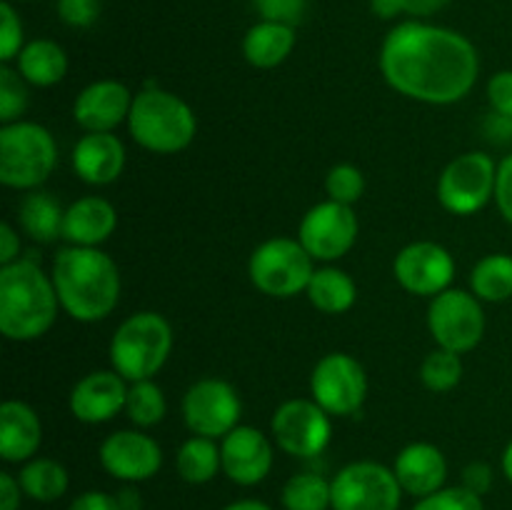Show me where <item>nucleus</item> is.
Instances as JSON below:
<instances>
[{
    "mask_svg": "<svg viewBox=\"0 0 512 510\" xmlns=\"http://www.w3.org/2000/svg\"><path fill=\"white\" fill-rule=\"evenodd\" d=\"M380 73L395 93L428 105H453L475 88L480 55L465 35L425 23H400L380 48Z\"/></svg>",
    "mask_w": 512,
    "mask_h": 510,
    "instance_id": "1",
    "label": "nucleus"
},
{
    "mask_svg": "<svg viewBox=\"0 0 512 510\" xmlns=\"http://www.w3.org/2000/svg\"><path fill=\"white\" fill-rule=\"evenodd\" d=\"M60 308L78 323L108 318L120 300V270L100 248L65 245L58 250L50 273Z\"/></svg>",
    "mask_w": 512,
    "mask_h": 510,
    "instance_id": "2",
    "label": "nucleus"
},
{
    "mask_svg": "<svg viewBox=\"0 0 512 510\" xmlns=\"http://www.w3.org/2000/svg\"><path fill=\"white\" fill-rule=\"evenodd\" d=\"M60 300L50 275L35 260L0 268V333L15 343L38 340L53 328Z\"/></svg>",
    "mask_w": 512,
    "mask_h": 510,
    "instance_id": "3",
    "label": "nucleus"
},
{
    "mask_svg": "<svg viewBox=\"0 0 512 510\" xmlns=\"http://www.w3.org/2000/svg\"><path fill=\"white\" fill-rule=\"evenodd\" d=\"M128 130L140 148L158 155H173L193 143L198 120L180 95L148 85L133 98Z\"/></svg>",
    "mask_w": 512,
    "mask_h": 510,
    "instance_id": "4",
    "label": "nucleus"
},
{
    "mask_svg": "<svg viewBox=\"0 0 512 510\" xmlns=\"http://www.w3.org/2000/svg\"><path fill=\"white\" fill-rule=\"evenodd\" d=\"M173 328L153 310L128 315L110 340V363L128 383L153 380L170 358Z\"/></svg>",
    "mask_w": 512,
    "mask_h": 510,
    "instance_id": "5",
    "label": "nucleus"
},
{
    "mask_svg": "<svg viewBox=\"0 0 512 510\" xmlns=\"http://www.w3.org/2000/svg\"><path fill=\"white\" fill-rule=\"evenodd\" d=\"M58 145L48 128L18 120L0 128V183L13 190H35L53 175Z\"/></svg>",
    "mask_w": 512,
    "mask_h": 510,
    "instance_id": "6",
    "label": "nucleus"
},
{
    "mask_svg": "<svg viewBox=\"0 0 512 510\" xmlns=\"http://www.w3.org/2000/svg\"><path fill=\"white\" fill-rule=\"evenodd\" d=\"M315 260L298 238H270L253 250L248 275L270 298H295L308 290Z\"/></svg>",
    "mask_w": 512,
    "mask_h": 510,
    "instance_id": "7",
    "label": "nucleus"
},
{
    "mask_svg": "<svg viewBox=\"0 0 512 510\" xmlns=\"http://www.w3.org/2000/svg\"><path fill=\"white\" fill-rule=\"evenodd\" d=\"M498 163L480 150L458 155L438 180V200L448 213L473 215L495 200Z\"/></svg>",
    "mask_w": 512,
    "mask_h": 510,
    "instance_id": "8",
    "label": "nucleus"
},
{
    "mask_svg": "<svg viewBox=\"0 0 512 510\" xmlns=\"http://www.w3.org/2000/svg\"><path fill=\"white\" fill-rule=\"evenodd\" d=\"M428 328L438 348L460 355L470 353L485 335L483 300L468 290H443L428 308Z\"/></svg>",
    "mask_w": 512,
    "mask_h": 510,
    "instance_id": "9",
    "label": "nucleus"
},
{
    "mask_svg": "<svg viewBox=\"0 0 512 510\" xmlns=\"http://www.w3.org/2000/svg\"><path fill=\"white\" fill-rule=\"evenodd\" d=\"M333 510H400V488L393 468L375 460H355L333 480Z\"/></svg>",
    "mask_w": 512,
    "mask_h": 510,
    "instance_id": "10",
    "label": "nucleus"
},
{
    "mask_svg": "<svg viewBox=\"0 0 512 510\" xmlns=\"http://www.w3.org/2000/svg\"><path fill=\"white\" fill-rule=\"evenodd\" d=\"M310 395L328 415H355L368 398V375L353 355L328 353L315 363Z\"/></svg>",
    "mask_w": 512,
    "mask_h": 510,
    "instance_id": "11",
    "label": "nucleus"
},
{
    "mask_svg": "<svg viewBox=\"0 0 512 510\" xmlns=\"http://www.w3.org/2000/svg\"><path fill=\"white\" fill-rule=\"evenodd\" d=\"M275 445L293 458H315L333 438L330 415L313 398H293L278 405L270 420Z\"/></svg>",
    "mask_w": 512,
    "mask_h": 510,
    "instance_id": "12",
    "label": "nucleus"
},
{
    "mask_svg": "<svg viewBox=\"0 0 512 510\" xmlns=\"http://www.w3.org/2000/svg\"><path fill=\"white\" fill-rule=\"evenodd\" d=\"M243 403L228 380L203 378L188 388L183 398V418L193 435L203 438H225L240 425Z\"/></svg>",
    "mask_w": 512,
    "mask_h": 510,
    "instance_id": "13",
    "label": "nucleus"
},
{
    "mask_svg": "<svg viewBox=\"0 0 512 510\" xmlns=\"http://www.w3.org/2000/svg\"><path fill=\"white\" fill-rule=\"evenodd\" d=\"M358 230L360 223L353 205L325 200V203L313 205L303 215L298 240L313 255V260L333 263V260H340L345 253H350V248L358 240Z\"/></svg>",
    "mask_w": 512,
    "mask_h": 510,
    "instance_id": "14",
    "label": "nucleus"
},
{
    "mask_svg": "<svg viewBox=\"0 0 512 510\" xmlns=\"http://www.w3.org/2000/svg\"><path fill=\"white\" fill-rule=\"evenodd\" d=\"M393 275L413 295L435 298L450 288L455 278V260L448 248L433 240H418L410 243L395 255Z\"/></svg>",
    "mask_w": 512,
    "mask_h": 510,
    "instance_id": "15",
    "label": "nucleus"
},
{
    "mask_svg": "<svg viewBox=\"0 0 512 510\" xmlns=\"http://www.w3.org/2000/svg\"><path fill=\"white\" fill-rule=\"evenodd\" d=\"M100 465L123 483H143L163 468V448L143 430H115L100 443Z\"/></svg>",
    "mask_w": 512,
    "mask_h": 510,
    "instance_id": "16",
    "label": "nucleus"
},
{
    "mask_svg": "<svg viewBox=\"0 0 512 510\" xmlns=\"http://www.w3.org/2000/svg\"><path fill=\"white\" fill-rule=\"evenodd\" d=\"M225 478L235 485H258L273 470V445L253 425H238L220 443Z\"/></svg>",
    "mask_w": 512,
    "mask_h": 510,
    "instance_id": "17",
    "label": "nucleus"
},
{
    "mask_svg": "<svg viewBox=\"0 0 512 510\" xmlns=\"http://www.w3.org/2000/svg\"><path fill=\"white\" fill-rule=\"evenodd\" d=\"M130 383L115 370H93L70 390V413L75 420L88 425H100L113 420L125 410Z\"/></svg>",
    "mask_w": 512,
    "mask_h": 510,
    "instance_id": "18",
    "label": "nucleus"
},
{
    "mask_svg": "<svg viewBox=\"0 0 512 510\" xmlns=\"http://www.w3.org/2000/svg\"><path fill=\"white\" fill-rule=\"evenodd\" d=\"M135 95L118 80H95L80 90L73 103V118L85 133H113L128 123Z\"/></svg>",
    "mask_w": 512,
    "mask_h": 510,
    "instance_id": "19",
    "label": "nucleus"
},
{
    "mask_svg": "<svg viewBox=\"0 0 512 510\" xmlns=\"http://www.w3.org/2000/svg\"><path fill=\"white\" fill-rule=\"evenodd\" d=\"M393 473L398 478L403 493L425 498L445 488L448 480V460L443 450L433 443H410L398 453L393 463Z\"/></svg>",
    "mask_w": 512,
    "mask_h": 510,
    "instance_id": "20",
    "label": "nucleus"
},
{
    "mask_svg": "<svg viewBox=\"0 0 512 510\" xmlns=\"http://www.w3.org/2000/svg\"><path fill=\"white\" fill-rule=\"evenodd\" d=\"M73 170L83 183L110 185L125 170V145L115 133H85L73 148Z\"/></svg>",
    "mask_w": 512,
    "mask_h": 510,
    "instance_id": "21",
    "label": "nucleus"
},
{
    "mask_svg": "<svg viewBox=\"0 0 512 510\" xmlns=\"http://www.w3.org/2000/svg\"><path fill=\"white\" fill-rule=\"evenodd\" d=\"M43 443L40 415L23 400L0 405V455L5 463H28Z\"/></svg>",
    "mask_w": 512,
    "mask_h": 510,
    "instance_id": "22",
    "label": "nucleus"
},
{
    "mask_svg": "<svg viewBox=\"0 0 512 510\" xmlns=\"http://www.w3.org/2000/svg\"><path fill=\"white\" fill-rule=\"evenodd\" d=\"M118 228V213L113 203L98 195H88L65 208L63 220V238L68 245H80V248H98Z\"/></svg>",
    "mask_w": 512,
    "mask_h": 510,
    "instance_id": "23",
    "label": "nucleus"
},
{
    "mask_svg": "<svg viewBox=\"0 0 512 510\" xmlns=\"http://www.w3.org/2000/svg\"><path fill=\"white\" fill-rule=\"evenodd\" d=\"M295 48V28L283 23H270L260 20L258 25L245 33L243 38V55L253 68L270 70L278 68L280 63L288 60V55Z\"/></svg>",
    "mask_w": 512,
    "mask_h": 510,
    "instance_id": "24",
    "label": "nucleus"
},
{
    "mask_svg": "<svg viewBox=\"0 0 512 510\" xmlns=\"http://www.w3.org/2000/svg\"><path fill=\"white\" fill-rule=\"evenodd\" d=\"M18 73L35 88H53L68 73V55L55 40L40 38L25 43L18 58Z\"/></svg>",
    "mask_w": 512,
    "mask_h": 510,
    "instance_id": "25",
    "label": "nucleus"
},
{
    "mask_svg": "<svg viewBox=\"0 0 512 510\" xmlns=\"http://www.w3.org/2000/svg\"><path fill=\"white\" fill-rule=\"evenodd\" d=\"M20 228L35 243H53L63 238V220L65 210L60 208L58 200L43 190H30L18 208Z\"/></svg>",
    "mask_w": 512,
    "mask_h": 510,
    "instance_id": "26",
    "label": "nucleus"
},
{
    "mask_svg": "<svg viewBox=\"0 0 512 510\" xmlns=\"http://www.w3.org/2000/svg\"><path fill=\"white\" fill-rule=\"evenodd\" d=\"M308 300L325 315L348 313L358 300V285L340 268H315L308 283Z\"/></svg>",
    "mask_w": 512,
    "mask_h": 510,
    "instance_id": "27",
    "label": "nucleus"
},
{
    "mask_svg": "<svg viewBox=\"0 0 512 510\" xmlns=\"http://www.w3.org/2000/svg\"><path fill=\"white\" fill-rule=\"evenodd\" d=\"M18 483L30 500L53 503L68 493L70 475L63 463L53 458H30L18 473Z\"/></svg>",
    "mask_w": 512,
    "mask_h": 510,
    "instance_id": "28",
    "label": "nucleus"
},
{
    "mask_svg": "<svg viewBox=\"0 0 512 510\" xmlns=\"http://www.w3.org/2000/svg\"><path fill=\"white\" fill-rule=\"evenodd\" d=\"M175 468L178 475L190 485H205L223 470L220 448L213 438L193 435L185 440L175 453Z\"/></svg>",
    "mask_w": 512,
    "mask_h": 510,
    "instance_id": "29",
    "label": "nucleus"
},
{
    "mask_svg": "<svg viewBox=\"0 0 512 510\" xmlns=\"http://www.w3.org/2000/svg\"><path fill=\"white\" fill-rule=\"evenodd\" d=\"M470 293L483 303H505L512 298V255L490 253L470 273Z\"/></svg>",
    "mask_w": 512,
    "mask_h": 510,
    "instance_id": "30",
    "label": "nucleus"
},
{
    "mask_svg": "<svg viewBox=\"0 0 512 510\" xmlns=\"http://www.w3.org/2000/svg\"><path fill=\"white\" fill-rule=\"evenodd\" d=\"M285 510H328L333 508V483L320 473H295L285 480L280 493Z\"/></svg>",
    "mask_w": 512,
    "mask_h": 510,
    "instance_id": "31",
    "label": "nucleus"
},
{
    "mask_svg": "<svg viewBox=\"0 0 512 510\" xmlns=\"http://www.w3.org/2000/svg\"><path fill=\"white\" fill-rule=\"evenodd\" d=\"M125 413H128L130 423L138 425V428H153V425L163 423L165 413H168L163 388L155 380L130 383L128 400H125Z\"/></svg>",
    "mask_w": 512,
    "mask_h": 510,
    "instance_id": "32",
    "label": "nucleus"
},
{
    "mask_svg": "<svg viewBox=\"0 0 512 510\" xmlns=\"http://www.w3.org/2000/svg\"><path fill=\"white\" fill-rule=\"evenodd\" d=\"M420 380L433 393H448L463 380V360L453 350L435 348L420 365Z\"/></svg>",
    "mask_w": 512,
    "mask_h": 510,
    "instance_id": "33",
    "label": "nucleus"
},
{
    "mask_svg": "<svg viewBox=\"0 0 512 510\" xmlns=\"http://www.w3.org/2000/svg\"><path fill=\"white\" fill-rule=\"evenodd\" d=\"M28 83L10 65L0 68V123H18L28 108Z\"/></svg>",
    "mask_w": 512,
    "mask_h": 510,
    "instance_id": "34",
    "label": "nucleus"
},
{
    "mask_svg": "<svg viewBox=\"0 0 512 510\" xmlns=\"http://www.w3.org/2000/svg\"><path fill=\"white\" fill-rule=\"evenodd\" d=\"M325 193L328 200L343 205H355L365 193V175L363 170L350 163H338L325 175Z\"/></svg>",
    "mask_w": 512,
    "mask_h": 510,
    "instance_id": "35",
    "label": "nucleus"
},
{
    "mask_svg": "<svg viewBox=\"0 0 512 510\" xmlns=\"http://www.w3.org/2000/svg\"><path fill=\"white\" fill-rule=\"evenodd\" d=\"M413 510H485L483 498L470 493L463 485L455 488H443L433 495H425L415 503Z\"/></svg>",
    "mask_w": 512,
    "mask_h": 510,
    "instance_id": "36",
    "label": "nucleus"
},
{
    "mask_svg": "<svg viewBox=\"0 0 512 510\" xmlns=\"http://www.w3.org/2000/svg\"><path fill=\"white\" fill-rule=\"evenodd\" d=\"M23 48V23H20L13 5L3 3L0 5V60H3V65L18 58Z\"/></svg>",
    "mask_w": 512,
    "mask_h": 510,
    "instance_id": "37",
    "label": "nucleus"
},
{
    "mask_svg": "<svg viewBox=\"0 0 512 510\" xmlns=\"http://www.w3.org/2000/svg\"><path fill=\"white\" fill-rule=\"evenodd\" d=\"M255 10L260 18L270 20V23H283V25H298L303 20L308 0H253Z\"/></svg>",
    "mask_w": 512,
    "mask_h": 510,
    "instance_id": "38",
    "label": "nucleus"
},
{
    "mask_svg": "<svg viewBox=\"0 0 512 510\" xmlns=\"http://www.w3.org/2000/svg\"><path fill=\"white\" fill-rule=\"evenodd\" d=\"M58 15L70 28H90L100 18V0H58Z\"/></svg>",
    "mask_w": 512,
    "mask_h": 510,
    "instance_id": "39",
    "label": "nucleus"
},
{
    "mask_svg": "<svg viewBox=\"0 0 512 510\" xmlns=\"http://www.w3.org/2000/svg\"><path fill=\"white\" fill-rule=\"evenodd\" d=\"M488 100L493 113L512 118V70H500L488 80Z\"/></svg>",
    "mask_w": 512,
    "mask_h": 510,
    "instance_id": "40",
    "label": "nucleus"
},
{
    "mask_svg": "<svg viewBox=\"0 0 512 510\" xmlns=\"http://www.w3.org/2000/svg\"><path fill=\"white\" fill-rule=\"evenodd\" d=\"M495 205L500 215L512 225V153L498 163V180H495Z\"/></svg>",
    "mask_w": 512,
    "mask_h": 510,
    "instance_id": "41",
    "label": "nucleus"
},
{
    "mask_svg": "<svg viewBox=\"0 0 512 510\" xmlns=\"http://www.w3.org/2000/svg\"><path fill=\"white\" fill-rule=\"evenodd\" d=\"M463 488H468L470 493L483 498V495L493 488V468H490L488 463H483V460H475V463L465 465Z\"/></svg>",
    "mask_w": 512,
    "mask_h": 510,
    "instance_id": "42",
    "label": "nucleus"
},
{
    "mask_svg": "<svg viewBox=\"0 0 512 510\" xmlns=\"http://www.w3.org/2000/svg\"><path fill=\"white\" fill-rule=\"evenodd\" d=\"M68 510H123V503L103 490H88V493H80Z\"/></svg>",
    "mask_w": 512,
    "mask_h": 510,
    "instance_id": "43",
    "label": "nucleus"
},
{
    "mask_svg": "<svg viewBox=\"0 0 512 510\" xmlns=\"http://www.w3.org/2000/svg\"><path fill=\"white\" fill-rule=\"evenodd\" d=\"M20 260V235L10 223L0 225V268Z\"/></svg>",
    "mask_w": 512,
    "mask_h": 510,
    "instance_id": "44",
    "label": "nucleus"
},
{
    "mask_svg": "<svg viewBox=\"0 0 512 510\" xmlns=\"http://www.w3.org/2000/svg\"><path fill=\"white\" fill-rule=\"evenodd\" d=\"M20 495L25 493L18 478L10 473H0V510H20Z\"/></svg>",
    "mask_w": 512,
    "mask_h": 510,
    "instance_id": "45",
    "label": "nucleus"
},
{
    "mask_svg": "<svg viewBox=\"0 0 512 510\" xmlns=\"http://www.w3.org/2000/svg\"><path fill=\"white\" fill-rule=\"evenodd\" d=\"M450 0H395L400 13L418 15V18H425V15H433L438 10H443Z\"/></svg>",
    "mask_w": 512,
    "mask_h": 510,
    "instance_id": "46",
    "label": "nucleus"
},
{
    "mask_svg": "<svg viewBox=\"0 0 512 510\" xmlns=\"http://www.w3.org/2000/svg\"><path fill=\"white\" fill-rule=\"evenodd\" d=\"M485 130H488V138L495 140V143H512V118H508V115L490 113Z\"/></svg>",
    "mask_w": 512,
    "mask_h": 510,
    "instance_id": "47",
    "label": "nucleus"
},
{
    "mask_svg": "<svg viewBox=\"0 0 512 510\" xmlns=\"http://www.w3.org/2000/svg\"><path fill=\"white\" fill-rule=\"evenodd\" d=\"M223 510H273L268 503L263 500H253V498H245V500H235V503L225 505Z\"/></svg>",
    "mask_w": 512,
    "mask_h": 510,
    "instance_id": "48",
    "label": "nucleus"
},
{
    "mask_svg": "<svg viewBox=\"0 0 512 510\" xmlns=\"http://www.w3.org/2000/svg\"><path fill=\"white\" fill-rule=\"evenodd\" d=\"M503 475L508 478V483L512 485V440H510L508 448H505V453H503Z\"/></svg>",
    "mask_w": 512,
    "mask_h": 510,
    "instance_id": "49",
    "label": "nucleus"
},
{
    "mask_svg": "<svg viewBox=\"0 0 512 510\" xmlns=\"http://www.w3.org/2000/svg\"><path fill=\"white\" fill-rule=\"evenodd\" d=\"M138 510H140V508H138Z\"/></svg>",
    "mask_w": 512,
    "mask_h": 510,
    "instance_id": "50",
    "label": "nucleus"
}]
</instances>
